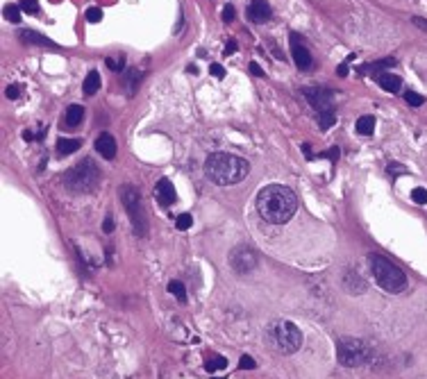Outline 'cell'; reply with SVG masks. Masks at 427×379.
Masks as SVG:
<instances>
[{
	"label": "cell",
	"mask_w": 427,
	"mask_h": 379,
	"mask_svg": "<svg viewBox=\"0 0 427 379\" xmlns=\"http://www.w3.org/2000/svg\"><path fill=\"white\" fill-rule=\"evenodd\" d=\"M298 209V198L289 186L268 184L257 193V211L266 223L284 225L293 218Z\"/></svg>",
	"instance_id": "cell-1"
},
{
	"label": "cell",
	"mask_w": 427,
	"mask_h": 379,
	"mask_svg": "<svg viewBox=\"0 0 427 379\" xmlns=\"http://www.w3.org/2000/svg\"><path fill=\"white\" fill-rule=\"evenodd\" d=\"M248 173H250V164L230 153H214L205 161L207 180H211L214 184H221V186L236 184V182L246 180Z\"/></svg>",
	"instance_id": "cell-2"
},
{
	"label": "cell",
	"mask_w": 427,
	"mask_h": 379,
	"mask_svg": "<svg viewBox=\"0 0 427 379\" xmlns=\"http://www.w3.org/2000/svg\"><path fill=\"white\" fill-rule=\"evenodd\" d=\"M337 359L345 368L370 366L375 361V352L370 343L354 336H339L337 338Z\"/></svg>",
	"instance_id": "cell-3"
},
{
	"label": "cell",
	"mask_w": 427,
	"mask_h": 379,
	"mask_svg": "<svg viewBox=\"0 0 427 379\" xmlns=\"http://www.w3.org/2000/svg\"><path fill=\"white\" fill-rule=\"evenodd\" d=\"M368 266H370V272H373L379 289H384L389 293H400L407 289V275L393 261L386 259V257L368 255Z\"/></svg>",
	"instance_id": "cell-4"
},
{
	"label": "cell",
	"mask_w": 427,
	"mask_h": 379,
	"mask_svg": "<svg viewBox=\"0 0 427 379\" xmlns=\"http://www.w3.org/2000/svg\"><path fill=\"white\" fill-rule=\"evenodd\" d=\"M100 180H103V175H100L96 161L82 159L64 175V186L70 193H93L100 186Z\"/></svg>",
	"instance_id": "cell-5"
},
{
	"label": "cell",
	"mask_w": 427,
	"mask_h": 379,
	"mask_svg": "<svg viewBox=\"0 0 427 379\" xmlns=\"http://www.w3.org/2000/svg\"><path fill=\"white\" fill-rule=\"evenodd\" d=\"M268 338L282 355H293L302 345V332L291 320H275L268 327Z\"/></svg>",
	"instance_id": "cell-6"
},
{
	"label": "cell",
	"mask_w": 427,
	"mask_h": 379,
	"mask_svg": "<svg viewBox=\"0 0 427 379\" xmlns=\"http://www.w3.org/2000/svg\"><path fill=\"white\" fill-rule=\"evenodd\" d=\"M121 202H123L125 211H128V216H130V223H132V227H134V234L146 236L148 234V218H146L144 202H141L139 191L130 184H123L121 186Z\"/></svg>",
	"instance_id": "cell-7"
},
{
	"label": "cell",
	"mask_w": 427,
	"mask_h": 379,
	"mask_svg": "<svg viewBox=\"0 0 427 379\" xmlns=\"http://www.w3.org/2000/svg\"><path fill=\"white\" fill-rule=\"evenodd\" d=\"M257 264H259V257L250 245H236L230 252V266L236 275H248V272L255 270Z\"/></svg>",
	"instance_id": "cell-8"
},
{
	"label": "cell",
	"mask_w": 427,
	"mask_h": 379,
	"mask_svg": "<svg viewBox=\"0 0 427 379\" xmlns=\"http://www.w3.org/2000/svg\"><path fill=\"white\" fill-rule=\"evenodd\" d=\"M302 93H304V98H307V103L312 105L314 109H318V112H327V109H332L334 93L329 89H325V87H304Z\"/></svg>",
	"instance_id": "cell-9"
},
{
	"label": "cell",
	"mask_w": 427,
	"mask_h": 379,
	"mask_svg": "<svg viewBox=\"0 0 427 379\" xmlns=\"http://www.w3.org/2000/svg\"><path fill=\"white\" fill-rule=\"evenodd\" d=\"M291 55H293V62H296V66L300 70L312 68V55H309V50L302 45L298 34H291Z\"/></svg>",
	"instance_id": "cell-10"
},
{
	"label": "cell",
	"mask_w": 427,
	"mask_h": 379,
	"mask_svg": "<svg viewBox=\"0 0 427 379\" xmlns=\"http://www.w3.org/2000/svg\"><path fill=\"white\" fill-rule=\"evenodd\" d=\"M341 284H343V289L348 291L350 295H362V293L368 289V286H366V282H364V277L359 275L357 268H348V270H345Z\"/></svg>",
	"instance_id": "cell-11"
},
{
	"label": "cell",
	"mask_w": 427,
	"mask_h": 379,
	"mask_svg": "<svg viewBox=\"0 0 427 379\" xmlns=\"http://www.w3.org/2000/svg\"><path fill=\"white\" fill-rule=\"evenodd\" d=\"M96 153L103 157V159L111 161L116 157V139L109 132L98 134V139H96Z\"/></svg>",
	"instance_id": "cell-12"
},
{
	"label": "cell",
	"mask_w": 427,
	"mask_h": 379,
	"mask_svg": "<svg viewBox=\"0 0 427 379\" xmlns=\"http://www.w3.org/2000/svg\"><path fill=\"white\" fill-rule=\"evenodd\" d=\"M155 195L157 200H159V205L164 207H171L173 202L177 200V193H175V186H173V182L169 180H159L155 184Z\"/></svg>",
	"instance_id": "cell-13"
},
{
	"label": "cell",
	"mask_w": 427,
	"mask_h": 379,
	"mask_svg": "<svg viewBox=\"0 0 427 379\" xmlns=\"http://www.w3.org/2000/svg\"><path fill=\"white\" fill-rule=\"evenodd\" d=\"M271 5L266 3V0H252L250 7H248V16H250V21L255 23H266L268 18H271Z\"/></svg>",
	"instance_id": "cell-14"
},
{
	"label": "cell",
	"mask_w": 427,
	"mask_h": 379,
	"mask_svg": "<svg viewBox=\"0 0 427 379\" xmlns=\"http://www.w3.org/2000/svg\"><path fill=\"white\" fill-rule=\"evenodd\" d=\"M377 84L389 93H398L400 87H402V80L398 75H391V73H379L377 75Z\"/></svg>",
	"instance_id": "cell-15"
},
{
	"label": "cell",
	"mask_w": 427,
	"mask_h": 379,
	"mask_svg": "<svg viewBox=\"0 0 427 379\" xmlns=\"http://www.w3.org/2000/svg\"><path fill=\"white\" fill-rule=\"evenodd\" d=\"M18 39L28 45H55L50 39H45L43 34L34 32V30H21V32H18Z\"/></svg>",
	"instance_id": "cell-16"
},
{
	"label": "cell",
	"mask_w": 427,
	"mask_h": 379,
	"mask_svg": "<svg viewBox=\"0 0 427 379\" xmlns=\"http://www.w3.org/2000/svg\"><path fill=\"white\" fill-rule=\"evenodd\" d=\"M82 118H84V109H82V105H70V107L66 109L64 123L68 125V128H78V125L82 123Z\"/></svg>",
	"instance_id": "cell-17"
},
{
	"label": "cell",
	"mask_w": 427,
	"mask_h": 379,
	"mask_svg": "<svg viewBox=\"0 0 427 379\" xmlns=\"http://www.w3.org/2000/svg\"><path fill=\"white\" fill-rule=\"evenodd\" d=\"M98 89H100V73H98V70H89L86 78H84V93L93 95Z\"/></svg>",
	"instance_id": "cell-18"
},
{
	"label": "cell",
	"mask_w": 427,
	"mask_h": 379,
	"mask_svg": "<svg viewBox=\"0 0 427 379\" xmlns=\"http://www.w3.org/2000/svg\"><path fill=\"white\" fill-rule=\"evenodd\" d=\"M80 141L78 139H59L57 141V153L59 155H73V153H78L80 150Z\"/></svg>",
	"instance_id": "cell-19"
},
{
	"label": "cell",
	"mask_w": 427,
	"mask_h": 379,
	"mask_svg": "<svg viewBox=\"0 0 427 379\" xmlns=\"http://www.w3.org/2000/svg\"><path fill=\"white\" fill-rule=\"evenodd\" d=\"M223 368H227V359L221 355H209V359L205 361L207 372H216V370H223Z\"/></svg>",
	"instance_id": "cell-20"
},
{
	"label": "cell",
	"mask_w": 427,
	"mask_h": 379,
	"mask_svg": "<svg viewBox=\"0 0 427 379\" xmlns=\"http://www.w3.org/2000/svg\"><path fill=\"white\" fill-rule=\"evenodd\" d=\"M391 66H395V59H393V57H391V59H382V62H375V64H366V66L362 68V73H373V75H379V70L391 68Z\"/></svg>",
	"instance_id": "cell-21"
},
{
	"label": "cell",
	"mask_w": 427,
	"mask_h": 379,
	"mask_svg": "<svg viewBox=\"0 0 427 379\" xmlns=\"http://www.w3.org/2000/svg\"><path fill=\"white\" fill-rule=\"evenodd\" d=\"M373 130H375V118H373V116H362V118L357 120V132L362 136L373 134Z\"/></svg>",
	"instance_id": "cell-22"
},
{
	"label": "cell",
	"mask_w": 427,
	"mask_h": 379,
	"mask_svg": "<svg viewBox=\"0 0 427 379\" xmlns=\"http://www.w3.org/2000/svg\"><path fill=\"white\" fill-rule=\"evenodd\" d=\"M334 123H337V114H334L332 109H327V112H318V125H320V130H329Z\"/></svg>",
	"instance_id": "cell-23"
},
{
	"label": "cell",
	"mask_w": 427,
	"mask_h": 379,
	"mask_svg": "<svg viewBox=\"0 0 427 379\" xmlns=\"http://www.w3.org/2000/svg\"><path fill=\"white\" fill-rule=\"evenodd\" d=\"M139 80H141V73L139 70H128V75H125V84H128V93H134V89L139 87Z\"/></svg>",
	"instance_id": "cell-24"
},
{
	"label": "cell",
	"mask_w": 427,
	"mask_h": 379,
	"mask_svg": "<svg viewBox=\"0 0 427 379\" xmlns=\"http://www.w3.org/2000/svg\"><path fill=\"white\" fill-rule=\"evenodd\" d=\"M21 12L23 9L18 7V5H7V7H5V18H7L9 23H18L21 21Z\"/></svg>",
	"instance_id": "cell-25"
},
{
	"label": "cell",
	"mask_w": 427,
	"mask_h": 379,
	"mask_svg": "<svg viewBox=\"0 0 427 379\" xmlns=\"http://www.w3.org/2000/svg\"><path fill=\"white\" fill-rule=\"evenodd\" d=\"M386 175H389L391 180H395V178H400V175H409V168L402 164H389L386 166Z\"/></svg>",
	"instance_id": "cell-26"
},
{
	"label": "cell",
	"mask_w": 427,
	"mask_h": 379,
	"mask_svg": "<svg viewBox=\"0 0 427 379\" xmlns=\"http://www.w3.org/2000/svg\"><path fill=\"white\" fill-rule=\"evenodd\" d=\"M169 293H173V295H175L180 302H186V289H184V284H182V282H171V284H169Z\"/></svg>",
	"instance_id": "cell-27"
},
{
	"label": "cell",
	"mask_w": 427,
	"mask_h": 379,
	"mask_svg": "<svg viewBox=\"0 0 427 379\" xmlns=\"http://www.w3.org/2000/svg\"><path fill=\"white\" fill-rule=\"evenodd\" d=\"M405 100H407V105H411V107H420V105L425 103V98L420 93H416V91H407Z\"/></svg>",
	"instance_id": "cell-28"
},
{
	"label": "cell",
	"mask_w": 427,
	"mask_h": 379,
	"mask_svg": "<svg viewBox=\"0 0 427 379\" xmlns=\"http://www.w3.org/2000/svg\"><path fill=\"white\" fill-rule=\"evenodd\" d=\"M411 200H414L416 205H427V189H423V186L414 189L411 191Z\"/></svg>",
	"instance_id": "cell-29"
},
{
	"label": "cell",
	"mask_w": 427,
	"mask_h": 379,
	"mask_svg": "<svg viewBox=\"0 0 427 379\" xmlns=\"http://www.w3.org/2000/svg\"><path fill=\"white\" fill-rule=\"evenodd\" d=\"M175 225H177V230H189V227L193 225V218H191V214H180L177 216V220H175Z\"/></svg>",
	"instance_id": "cell-30"
},
{
	"label": "cell",
	"mask_w": 427,
	"mask_h": 379,
	"mask_svg": "<svg viewBox=\"0 0 427 379\" xmlns=\"http://www.w3.org/2000/svg\"><path fill=\"white\" fill-rule=\"evenodd\" d=\"M21 9L25 14H32V16H34V14H39V3H37V0H23Z\"/></svg>",
	"instance_id": "cell-31"
},
{
	"label": "cell",
	"mask_w": 427,
	"mask_h": 379,
	"mask_svg": "<svg viewBox=\"0 0 427 379\" xmlns=\"http://www.w3.org/2000/svg\"><path fill=\"white\" fill-rule=\"evenodd\" d=\"M239 368H241V370H252V368H257V363H255V359H252V357L243 355L241 359H239Z\"/></svg>",
	"instance_id": "cell-32"
},
{
	"label": "cell",
	"mask_w": 427,
	"mask_h": 379,
	"mask_svg": "<svg viewBox=\"0 0 427 379\" xmlns=\"http://www.w3.org/2000/svg\"><path fill=\"white\" fill-rule=\"evenodd\" d=\"M86 21H89V23H100V21H103V12H100L98 7H91L89 12H86Z\"/></svg>",
	"instance_id": "cell-33"
},
{
	"label": "cell",
	"mask_w": 427,
	"mask_h": 379,
	"mask_svg": "<svg viewBox=\"0 0 427 379\" xmlns=\"http://www.w3.org/2000/svg\"><path fill=\"white\" fill-rule=\"evenodd\" d=\"M223 21L225 23L234 21V7H232V5H225V7H223Z\"/></svg>",
	"instance_id": "cell-34"
},
{
	"label": "cell",
	"mask_w": 427,
	"mask_h": 379,
	"mask_svg": "<svg viewBox=\"0 0 427 379\" xmlns=\"http://www.w3.org/2000/svg\"><path fill=\"white\" fill-rule=\"evenodd\" d=\"M209 73L214 75V78H223V75H225V68H223L221 64H211V66H209Z\"/></svg>",
	"instance_id": "cell-35"
},
{
	"label": "cell",
	"mask_w": 427,
	"mask_h": 379,
	"mask_svg": "<svg viewBox=\"0 0 427 379\" xmlns=\"http://www.w3.org/2000/svg\"><path fill=\"white\" fill-rule=\"evenodd\" d=\"M107 66L111 70H123V59H118V62L116 59H107Z\"/></svg>",
	"instance_id": "cell-36"
},
{
	"label": "cell",
	"mask_w": 427,
	"mask_h": 379,
	"mask_svg": "<svg viewBox=\"0 0 427 379\" xmlns=\"http://www.w3.org/2000/svg\"><path fill=\"white\" fill-rule=\"evenodd\" d=\"M411 23H414L416 28H420V30H423V32H427V21H425V18H420V16H414V18H411Z\"/></svg>",
	"instance_id": "cell-37"
},
{
	"label": "cell",
	"mask_w": 427,
	"mask_h": 379,
	"mask_svg": "<svg viewBox=\"0 0 427 379\" xmlns=\"http://www.w3.org/2000/svg\"><path fill=\"white\" fill-rule=\"evenodd\" d=\"M5 93H7V98H9V100H16L21 91H18V87H14V84H12V87H7V91H5Z\"/></svg>",
	"instance_id": "cell-38"
},
{
	"label": "cell",
	"mask_w": 427,
	"mask_h": 379,
	"mask_svg": "<svg viewBox=\"0 0 427 379\" xmlns=\"http://www.w3.org/2000/svg\"><path fill=\"white\" fill-rule=\"evenodd\" d=\"M103 230H105V234H111V232H114V220H111V216H107V218H105Z\"/></svg>",
	"instance_id": "cell-39"
},
{
	"label": "cell",
	"mask_w": 427,
	"mask_h": 379,
	"mask_svg": "<svg viewBox=\"0 0 427 379\" xmlns=\"http://www.w3.org/2000/svg\"><path fill=\"white\" fill-rule=\"evenodd\" d=\"M320 157H327V159H339V148H332V150H327V153H323Z\"/></svg>",
	"instance_id": "cell-40"
},
{
	"label": "cell",
	"mask_w": 427,
	"mask_h": 379,
	"mask_svg": "<svg viewBox=\"0 0 427 379\" xmlns=\"http://www.w3.org/2000/svg\"><path fill=\"white\" fill-rule=\"evenodd\" d=\"M250 73H252V75H259V78H262V75H264V70L259 68L257 64H250Z\"/></svg>",
	"instance_id": "cell-41"
},
{
	"label": "cell",
	"mask_w": 427,
	"mask_h": 379,
	"mask_svg": "<svg viewBox=\"0 0 427 379\" xmlns=\"http://www.w3.org/2000/svg\"><path fill=\"white\" fill-rule=\"evenodd\" d=\"M234 50H236V43H234V41H230V43H227V48H225V55H232Z\"/></svg>",
	"instance_id": "cell-42"
},
{
	"label": "cell",
	"mask_w": 427,
	"mask_h": 379,
	"mask_svg": "<svg viewBox=\"0 0 427 379\" xmlns=\"http://www.w3.org/2000/svg\"><path fill=\"white\" fill-rule=\"evenodd\" d=\"M23 139H25V141H32V139H37V136L30 132V130H25V132H23Z\"/></svg>",
	"instance_id": "cell-43"
},
{
	"label": "cell",
	"mask_w": 427,
	"mask_h": 379,
	"mask_svg": "<svg viewBox=\"0 0 427 379\" xmlns=\"http://www.w3.org/2000/svg\"><path fill=\"white\" fill-rule=\"evenodd\" d=\"M339 75H341V78H343V75H348V66H345V64L339 66Z\"/></svg>",
	"instance_id": "cell-44"
}]
</instances>
